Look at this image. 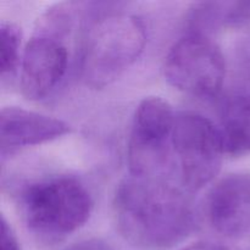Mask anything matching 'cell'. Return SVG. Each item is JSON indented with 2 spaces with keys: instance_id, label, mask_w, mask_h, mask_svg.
Masks as SVG:
<instances>
[{
  "instance_id": "1",
  "label": "cell",
  "mask_w": 250,
  "mask_h": 250,
  "mask_svg": "<svg viewBox=\"0 0 250 250\" xmlns=\"http://www.w3.org/2000/svg\"><path fill=\"white\" fill-rule=\"evenodd\" d=\"M114 212L122 236L143 249L172 248L195 227L190 202L164 176L125 178L115 193Z\"/></svg>"
},
{
  "instance_id": "9",
  "label": "cell",
  "mask_w": 250,
  "mask_h": 250,
  "mask_svg": "<svg viewBox=\"0 0 250 250\" xmlns=\"http://www.w3.org/2000/svg\"><path fill=\"white\" fill-rule=\"evenodd\" d=\"M70 132L71 126L62 120L22 107H4L0 114L2 161L20 149L50 142Z\"/></svg>"
},
{
  "instance_id": "6",
  "label": "cell",
  "mask_w": 250,
  "mask_h": 250,
  "mask_svg": "<svg viewBox=\"0 0 250 250\" xmlns=\"http://www.w3.org/2000/svg\"><path fill=\"white\" fill-rule=\"evenodd\" d=\"M176 114L159 97H148L139 103L128 139V166L131 175L163 176L172 149Z\"/></svg>"
},
{
  "instance_id": "12",
  "label": "cell",
  "mask_w": 250,
  "mask_h": 250,
  "mask_svg": "<svg viewBox=\"0 0 250 250\" xmlns=\"http://www.w3.org/2000/svg\"><path fill=\"white\" fill-rule=\"evenodd\" d=\"M0 233H1V241H0L1 250H20L16 236L4 216H1V222H0Z\"/></svg>"
},
{
  "instance_id": "7",
  "label": "cell",
  "mask_w": 250,
  "mask_h": 250,
  "mask_svg": "<svg viewBox=\"0 0 250 250\" xmlns=\"http://www.w3.org/2000/svg\"><path fill=\"white\" fill-rule=\"evenodd\" d=\"M67 67L68 49L63 34L38 27L22 58V93L31 100L48 97L65 77Z\"/></svg>"
},
{
  "instance_id": "2",
  "label": "cell",
  "mask_w": 250,
  "mask_h": 250,
  "mask_svg": "<svg viewBox=\"0 0 250 250\" xmlns=\"http://www.w3.org/2000/svg\"><path fill=\"white\" fill-rule=\"evenodd\" d=\"M22 219L42 242L61 241L84 226L93 210L89 190L72 176H51L29 183L19 195Z\"/></svg>"
},
{
  "instance_id": "11",
  "label": "cell",
  "mask_w": 250,
  "mask_h": 250,
  "mask_svg": "<svg viewBox=\"0 0 250 250\" xmlns=\"http://www.w3.org/2000/svg\"><path fill=\"white\" fill-rule=\"evenodd\" d=\"M21 31L12 22L0 23V71L2 81L12 77L20 62Z\"/></svg>"
},
{
  "instance_id": "14",
  "label": "cell",
  "mask_w": 250,
  "mask_h": 250,
  "mask_svg": "<svg viewBox=\"0 0 250 250\" xmlns=\"http://www.w3.org/2000/svg\"><path fill=\"white\" fill-rule=\"evenodd\" d=\"M182 250H227L224 246L220 244L211 243V242H198V243L192 244V246L187 247V248Z\"/></svg>"
},
{
  "instance_id": "10",
  "label": "cell",
  "mask_w": 250,
  "mask_h": 250,
  "mask_svg": "<svg viewBox=\"0 0 250 250\" xmlns=\"http://www.w3.org/2000/svg\"><path fill=\"white\" fill-rule=\"evenodd\" d=\"M220 132L225 154L231 156L250 154V94L232 98L225 105Z\"/></svg>"
},
{
  "instance_id": "4",
  "label": "cell",
  "mask_w": 250,
  "mask_h": 250,
  "mask_svg": "<svg viewBox=\"0 0 250 250\" xmlns=\"http://www.w3.org/2000/svg\"><path fill=\"white\" fill-rule=\"evenodd\" d=\"M164 73L167 82L177 89L210 99L221 92L226 62L221 49L207 34L189 32L170 49Z\"/></svg>"
},
{
  "instance_id": "8",
  "label": "cell",
  "mask_w": 250,
  "mask_h": 250,
  "mask_svg": "<svg viewBox=\"0 0 250 250\" xmlns=\"http://www.w3.org/2000/svg\"><path fill=\"white\" fill-rule=\"evenodd\" d=\"M205 215L217 233L229 238L250 234V173H232L209 192Z\"/></svg>"
},
{
  "instance_id": "13",
  "label": "cell",
  "mask_w": 250,
  "mask_h": 250,
  "mask_svg": "<svg viewBox=\"0 0 250 250\" xmlns=\"http://www.w3.org/2000/svg\"><path fill=\"white\" fill-rule=\"evenodd\" d=\"M65 250H114L107 243L102 239H88V241L80 242L75 246Z\"/></svg>"
},
{
  "instance_id": "3",
  "label": "cell",
  "mask_w": 250,
  "mask_h": 250,
  "mask_svg": "<svg viewBox=\"0 0 250 250\" xmlns=\"http://www.w3.org/2000/svg\"><path fill=\"white\" fill-rule=\"evenodd\" d=\"M146 27L129 14H109L90 26L81 56V76L87 85L104 88L133 65L144 50Z\"/></svg>"
},
{
  "instance_id": "5",
  "label": "cell",
  "mask_w": 250,
  "mask_h": 250,
  "mask_svg": "<svg viewBox=\"0 0 250 250\" xmlns=\"http://www.w3.org/2000/svg\"><path fill=\"white\" fill-rule=\"evenodd\" d=\"M172 150L177 158L181 182L188 190H198L211 182L225 155L219 127L195 112L176 115Z\"/></svg>"
}]
</instances>
